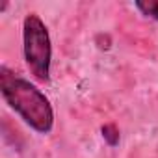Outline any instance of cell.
<instances>
[{"mask_svg": "<svg viewBox=\"0 0 158 158\" xmlns=\"http://www.w3.org/2000/svg\"><path fill=\"white\" fill-rule=\"evenodd\" d=\"M145 17L158 21V0H138L134 4Z\"/></svg>", "mask_w": 158, "mask_h": 158, "instance_id": "3957f363", "label": "cell"}, {"mask_svg": "<svg viewBox=\"0 0 158 158\" xmlns=\"http://www.w3.org/2000/svg\"><path fill=\"white\" fill-rule=\"evenodd\" d=\"M0 91L4 101L21 119L39 134H48L54 125V112L48 99L28 80L15 76L8 67H0Z\"/></svg>", "mask_w": 158, "mask_h": 158, "instance_id": "6da1fadb", "label": "cell"}, {"mask_svg": "<svg viewBox=\"0 0 158 158\" xmlns=\"http://www.w3.org/2000/svg\"><path fill=\"white\" fill-rule=\"evenodd\" d=\"M101 132H102V138H104V141H106L110 147H115V145L119 143V130H117V127H115L114 123H108V125H104V127L101 128Z\"/></svg>", "mask_w": 158, "mask_h": 158, "instance_id": "277c9868", "label": "cell"}, {"mask_svg": "<svg viewBox=\"0 0 158 158\" xmlns=\"http://www.w3.org/2000/svg\"><path fill=\"white\" fill-rule=\"evenodd\" d=\"M23 50L24 60L35 80L48 82L50 80V61H52V47L50 35L45 23L35 15H26L23 23Z\"/></svg>", "mask_w": 158, "mask_h": 158, "instance_id": "7a4b0ae2", "label": "cell"}]
</instances>
